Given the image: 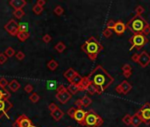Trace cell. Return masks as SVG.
Listing matches in <instances>:
<instances>
[{"label": "cell", "instance_id": "cell-37", "mask_svg": "<svg viewBox=\"0 0 150 127\" xmlns=\"http://www.w3.org/2000/svg\"><path fill=\"white\" fill-rule=\"evenodd\" d=\"M33 11L36 15H40V14H41V13L43 12V7L35 4V5L33 7Z\"/></svg>", "mask_w": 150, "mask_h": 127}, {"label": "cell", "instance_id": "cell-43", "mask_svg": "<svg viewBox=\"0 0 150 127\" xmlns=\"http://www.w3.org/2000/svg\"><path fill=\"white\" fill-rule=\"evenodd\" d=\"M7 61V57L4 53L0 54V64H4Z\"/></svg>", "mask_w": 150, "mask_h": 127}, {"label": "cell", "instance_id": "cell-28", "mask_svg": "<svg viewBox=\"0 0 150 127\" xmlns=\"http://www.w3.org/2000/svg\"><path fill=\"white\" fill-rule=\"evenodd\" d=\"M58 65H59V64H58L55 59H51V60L47 63V68L49 69L50 71H55L58 67Z\"/></svg>", "mask_w": 150, "mask_h": 127}, {"label": "cell", "instance_id": "cell-27", "mask_svg": "<svg viewBox=\"0 0 150 127\" xmlns=\"http://www.w3.org/2000/svg\"><path fill=\"white\" fill-rule=\"evenodd\" d=\"M7 111H6V107H5V102L4 100H1L0 101V118L4 116V115H6Z\"/></svg>", "mask_w": 150, "mask_h": 127}, {"label": "cell", "instance_id": "cell-10", "mask_svg": "<svg viewBox=\"0 0 150 127\" xmlns=\"http://www.w3.org/2000/svg\"><path fill=\"white\" fill-rule=\"evenodd\" d=\"M71 97H72V95L68 91V89H66L62 93H56V95H55V98L62 104L67 103V102L71 99Z\"/></svg>", "mask_w": 150, "mask_h": 127}, {"label": "cell", "instance_id": "cell-49", "mask_svg": "<svg viewBox=\"0 0 150 127\" xmlns=\"http://www.w3.org/2000/svg\"><path fill=\"white\" fill-rule=\"evenodd\" d=\"M142 34H144L145 35H149V34H150V25H149V24L146 27H145V29H144L143 33H142Z\"/></svg>", "mask_w": 150, "mask_h": 127}, {"label": "cell", "instance_id": "cell-11", "mask_svg": "<svg viewBox=\"0 0 150 127\" xmlns=\"http://www.w3.org/2000/svg\"><path fill=\"white\" fill-rule=\"evenodd\" d=\"M16 122L18 123L19 127H33L32 121L30 120V118H28L26 115H20L18 118H17Z\"/></svg>", "mask_w": 150, "mask_h": 127}, {"label": "cell", "instance_id": "cell-9", "mask_svg": "<svg viewBox=\"0 0 150 127\" xmlns=\"http://www.w3.org/2000/svg\"><path fill=\"white\" fill-rule=\"evenodd\" d=\"M4 29L11 35L17 36V35H18L19 33V24L14 20H10L8 22L4 25Z\"/></svg>", "mask_w": 150, "mask_h": 127}, {"label": "cell", "instance_id": "cell-7", "mask_svg": "<svg viewBox=\"0 0 150 127\" xmlns=\"http://www.w3.org/2000/svg\"><path fill=\"white\" fill-rule=\"evenodd\" d=\"M138 114L141 117L142 123L148 125L150 124V103L146 102L141 107V109L137 111Z\"/></svg>", "mask_w": 150, "mask_h": 127}, {"label": "cell", "instance_id": "cell-29", "mask_svg": "<svg viewBox=\"0 0 150 127\" xmlns=\"http://www.w3.org/2000/svg\"><path fill=\"white\" fill-rule=\"evenodd\" d=\"M55 49L57 50L59 53H62L65 49H66V45H65L62 42H59L55 46Z\"/></svg>", "mask_w": 150, "mask_h": 127}, {"label": "cell", "instance_id": "cell-13", "mask_svg": "<svg viewBox=\"0 0 150 127\" xmlns=\"http://www.w3.org/2000/svg\"><path fill=\"white\" fill-rule=\"evenodd\" d=\"M127 26H125V24L123 23L121 20L116 21L114 27L112 28V30L114 31V32L117 34L118 35H123V34L125 33V31L127 30Z\"/></svg>", "mask_w": 150, "mask_h": 127}, {"label": "cell", "instance_id": "cell-12", "mask_svg": "<svg viewBox=\"0 0 150 127\" xmlns=\"http://www.w3.org/2000/svg\"><path fill=\"white\" fill-rule=\"evenodd\" d=\"M86 117V111H83V109H76V113H75L74 119L76 120L77 123L81 125L84 126V119Z\"/></svg>", "mask_w": 150, "mask_h": 127}, {"label": "cell", "instance_id": "cell-34", "mask_svg": "<svg viewBox=\"0 0 150 127\" xmlns=\"http://www.w3.org/2000/svg\"><path fill=\"white\" fill-rule=\"evenodd\" d=\"M135 13H136V16H141V14H143V13L145 12V9L143 6L141 5H137L136 8H135Z\"/></svg>", "mask_w": 150, "mask_h": 127}, {"label": "cell", "instance_id": "cell-1", "mask_svg": "<svg viewBox=\"0 0 150 127\" xmlns=\"http://www.w3.org/2000/svg\"><path fill=\"white\" fill-rule=\"evenodd\" d=\"M87 77L91 83L96 86L100 95L105 92L114 81V78L111 76L108 71L100 64L97 65Z\"/></svg>", "mask_w": 150, "mask_h": 127}, {"label": "cell", "instance_id": "cell-52", "mask_svg": "<svg viewBox=\"0 0 150 127\" xmlns=\"http://www.w3.org/2000/svg\"><path fill=\"white\" fill-rule=\"evenodd\" d=\"M13 127H19V124H18V123H17L16 121L13 124Z\"/></svg>", "mask_w": 150, "mask_h": 127}, {"label": "cell", "instance_id": "cell-14", "mask_svg": "<svg viewBox=\"0 0 150 127\" xmlns=\"http://www.w3.org/2000/svg\"><path fill=\"white\" fill-rule=\"evenodd\" d=\"M26 4L25 0H11L10 5L13 7L14 10H22V8Z\"/></svg>", "mask_w": 150, "mask_h": 127}, {"label": "cell", "instance_id": "cell-3", "mask_svg": "<svg viewBox=\"0 0 150 127\" xmlns=\"http://www.w3.org/2000/svg\"><path fill=\"white\" fill-rule=\"evenodd\" d=\"M148 25V22L145 20L141 16H134L128 22L125 24L127 28L129 29L131 32L135 35V34L143 33L145 27Z\"/></svg>", "mask_w": 150, "mask_h": 127}, {"label": "cell", "instance_id": "cell-2", "mask_svg": "<svg viewBox=\"0 0 150 127\" xmlns=\"http://www.w3.org/2000/svg\"><path fill=\"white\" fill-rule=\"evenodd\" d=\"M81 49L91 61H95L98 58L99 53L104 49V47L95 37L91 36L81 45Z\"/></svg>", "mask_w": 150, "mask_h": 127}, {"label": "cell", "instance_id": "cell-39", "mask_svg": "<svg viewBox=\"0 0 150 127\" xmlns=\"http://www.w3.org/2000/svg\"><path fill=\"white\" fill-rule=\"evenodd\" d=\"M115 21L113 20H109L107 22H106V28H109V29H111L112 30L113 27H114V26H115Z\"/></svg>", "mask_w": 150, "mask_h": 127}, {"label": "cell", "instance_id": "cell-31", "mask_svg": "<svg viewBox=\"0 0 150 127\" xmlns=\"http://www.w3.org/2000/svg\"><path fill=\"white\" fill-rule=\"evenodd\" d=\"M4 54L7 57H13L15 55V49L11 47H8L4 51Z\"/></svg>", "mask_w": 150, "mask_h": 127}, {"label": "cell", "instance_id": "cell-5", "mask_svg": "<svg viewBox=\"0 0 150 127\" xmlns=\"http://www.w3.org/2000/svg\"><path fill=\"white\" fill-rule=\"evenodd\" d=\"M129 43H131V47H130L129 50H133L134 49H136L137 50H141L147 42H148V39L144 34H135L132 37L129 38L128 40Z\"/></svg>", "mask_w": 150, "mask_h": 127}, {"label": "cell", "instance_id": "cell-16", "mask_svg": "<svg viewBox=\"0 0 150 127\" xmlns=\"http://www.w3.org/2000/svg\"><path fill=\"white\" fill-rule=\"evenodd\" d=\"M141 123H142V120L141 117H140V115L138 114V112L133 115L132 121H131V125H133V127H139Z\"/></svg>", "mask_w": 150, "mask_h": 127}, {"label": "cell", "instance_id": "cell-8", "mask_svg": "<svg viewBox=\"0 0 150 127\" xmlns=\"http://www.w3.org/2000/svg\"><path fill=\"white\" fill-rule=\"evenodd\" d=\"M133 86L127 80H123L119 85H118L115 88V91L119 95H127L132 90Z\"/></svg>", "mask_w": 150, "mask_h": 127}, {"label": "cell", "instance_id": "cell-17", "mask_svg": "<svg viewBox=\"0 0 150 127\" xmlns=\"http://www.w3.org/2000/svg\"><path fill=\"white\" fill-rule=\"evenodd\" d=\"M85 91H87V92H88L89 94L91 95H96V94L100 95V93H99V91H98V88H97V87H96L95 85H94L93 83H91V81H89L88 87H87Z\"/></svg>", "mask_w": 150, "mask_h": 127}, {"label": "cell", "instance_id": "cell-26", "mask_svg": "<svg viewBox=\"0 0 150 127\" xmlns=\"http://www.w3.org/2000/svg\"><path fill=\"white\" fill-rule=\"evenodd\" d=\"M82 79H83V77H82L80 74L77 73L76 75L74 76L73 78H72V80L69 81V83L70 84H74V85H76V86H78L80 82H81V80H82Z\"/></svg>", "mask_w": 150, "mask_h": 127}, {"label": "cell", "instance_id": "cell-53", "mask_svg": "<svg viewBox=\"0 0 150 127\" xmlns=\"http://www.w3.org/2000/svg\"><path fill=\"white\" fill-rule=\"evenodd\" d=\"M68 127H72V126H68Z\"/></svg>", "mask_w": 150, "mask_h": 127}, {"label": "cell", "instance_id": "cell-42", "mask_svg": "<svg viewBox=\"0 0 150 127\" xmlns=\"http://www.w3.org/2000/svg\"><path fill=\"white\" fill-rule=\"evenodd\" d=\"M52 40V37L50 35H48V34H47V35H45L44 36L42 37V41L45 42V43H48V42H50Z\"/></svg>", "mask_w": 150, "mask_h": 127}, {"label": "cell", "instance_id": "cell-47", "mask_svg": "<svg viewBox=\"0 0 150 127\" xmlns=\"http://www.w3.org/2000/svg\"><path fill=\"white\" fill-rule=\"evenodd\" d=\"M24 89H25V91H26V93H31V92H33V87L32 85H30V84H27V85H26V87H24Z\"/></svg>", "mask_w": 150, "mask_h": 127}, {"label": "cell", "instance_id": "cell-32", "mask_svg": "<svg viewBox=\"0 0 150 127\" xmlns=\"http://www.w3.org/2000/svg\"><path fill=\"white\" fill-rule=\"evenodd\" d=\"M131 121H132V116H131V115H129V114H127L122 118V122L127 126L131 125Z\"/></svg>", "mask_w": 150, "mask_h": 127}, {"label": "cell", "instance_id": "cell-18", "mask_svg": "<svg viewBox=\"0 0 150 127\" xmlns=\"http://www.w3.org/2000/svg\"><path fill=\"white\" fill-rule=\"evenodd\" d=\"M51 116L55 121H59V120H61V119L62 118V117L64 116V113L61 109L58 108V109H55V111L51 112Z\"/></svg>", "mask_w": 150, "mask_h": 127}, {"label": "cell", "instance_id": "cell-44", "mask_svg": "<svg viewBox=\"0 0 150 127\" xmlns=\"http://www.w3.org/2000/svg\"><path fill=\"white\" fill-rule=\"evenodd\" d=\"M16 57H17V59H18V60L21 61V60H23V59L25 58V54H24L22 51H19V52H17Z\"/></svg>", "mask_w": 150, "mask_h": 127}, {"label": "cell", "instance_id": "cell-33", "mask_svg": "<svg viewBox=\"0 0 150 127\" xmlns=\"http://www.w3.org/2000/svg\"><path fill=\"white\" fill-rule=\"evenodd\" d=\"M29 99H30L31 102H33V103H36V102H39V100H40V96H39L37 93H33V94L29 96Z\"/></svg>", "mask_w": 150, "mask_h": 127}, {"label": "cell", "instance_id": "cell-30", "mask_svg": "<svg viewBox=\"0 0 150 127\" xmlns=\"http://www.w3.org/2000/svg\"><path fill=\"white\" fill-rule=\"evenodd\" d=\"M29 25L26 22L19 24V32H28Z\"/></svg>", "mask_w": 150, "mask_h": 127}, {"label": "cell", "instance_id": "cell-40", "mask_svg": "<svg viewBox=\"0 0 150 127\" xmlns=\"http://www.w3.org/2000/svg\"><path fill=\"white\" fill-rule=\"evenodd\" d=\"M76 108L72 107V108H70V109H69V111H68L67 114L69 115V116L71 118L74 119V116H75V113H76Z\"/></svg>", "mask_w": 150, "mask_h": 127}, {"label": "cell", "instance_id": "cell-4", "mask_svg": "<svg viewBox=\"0 0 150 127\" xmlns=\"http://www.w3.org/2000/svg\"><path fill=\"white\" fill-rule=\"evenodd\" d=\"M104 124V119L92 109L86 111L84 119V126L87 127H101Z\"/></svg>", "mask_w": 150, "mask_h": 127}, {"label": "cell", "instance_id": "cell-41", "mask_svg": "<svg viewBox=\"0 0 150 127\" xmlns=\"http://www.w3.org/2000/svg\"><path fill=\"white\" fill-rule=\"evenodd\" d=\"M9 85V82L7 81L6 79H4V78H1L0 79V86H1L3 88H5L6 87V86H8Z\"/></svg>", "mask_w": 150, "mask_h": 127}, {"label": "cell", "instance_id": "cell-23", "mask_svg": "<svg viewBox=\"0 0 150 127\" xmlns=\"http://www.w3.org/2000/svg\"><path fill=\"white\" fill-rule=\"evenodd\" d=\"M67 89L71 95H76L77 93L80 92L79 87H78V86H76V85H74V84H69V87H67Z\"/></svg>", "mask_w": 150, "mask_h": 127}, {"label": "cell", "instance_id": "cell-35", "mask_svg": "<svg viewBox=\"0 0 150 127\" xmlns=\"http://www.w3.org/2000/svg\"><path fill=\"white\" fill-rule=\"evenodd\" d=\"M54 13L56 14L57 16H61V15H62V14H63V13H64V9L62 8L61 5H57V6L55 8Z\"/></svg>", "mask_w": 150, "mask_h": 127}, {"label": "cell", "instance_id": "cell-24", "mask_svg": "<svg viewBox=\"0 0 150 127\" xmlns=\"http://www.w3.org/2000/svg\"><path fill=\"white\" fill-rule=\"evenodd\" d=\"M81 102H82V105H83V107H85L87 108L88 106L91 104V102H92V100L91 99L89 96H87V95H84L81 98Z\"/></svg>", "mask_w": 150, "mask_h": 127}, {"label": "cell", "instance_id": "cell-50", "mask_svg": "<svg viewBox=\"0 0 150 127\" xmlns=\"http://www.w3.org/2000/svg\"><path fill=\"white\" fill-rule=\"evenodd\" d=\"M67 88L64 87L63 85H60L59 87H57V93H62V92H63V91L66 90Z\"/></svg>", "mask_w": 150, "mask_h": 127}, {"label": "cell", "instance_id": "cell-46", "mask_svg": "<svg viewBox=\"0 0 150 127\" xmlns=\"http://www.w3.org/2000/svg\"><path fill=\"white\" fill-rule=\"evenodd\" d=\"M56 87V83L55 81H48L47 82V88L48 89H54Z\"/></svg>", "mask_w": 150, "mask_h": 127}, {"label": "cell", "instance_id": "cell-45", "mask_svg": "<svg viewBox=\"0 0 150 127\" xmlns=\"http://www.w3.org/2000/svg\"><path fill=\"white\" fill-rule=\"evenodd\" d=\"M48 109H49L50 112H53V111H55V109H58V106L55 103H54V102H52V103H50L48 105Z\"/></svg>", "mask_w": 150, "mask_h": 127}, {"label": "cell", "instance_id": "cell-38", "mask_svg": "<svg viewBox=\"0 0 150 127\" xmlns=\"http://www.w3.org/2000/svg\"><path fill=\"white\" fill-rule=\"evenodd\" d=\"M102 34L105 38H110L112 35V31L111 29H109V28H105V29L103 30Z\"/></svg>", "mask_w": 150, "mask_h": 127}, {"label": "cell", "instance_id": "cell-15", "mask_svg": "<svg viewBox=\"0 0 150 127\" xmlns=\"http://www.w3.org/2000/svg\"><path fill=\"white\" fill-rule=\"evenodd\" d=\"M121 70L123 71V75L125 78H130L133 74V70H132V66L129 64H125L124 65L121 67Z\"/></svg>", "mask_w": 150, "mask_h": 127}, {"label": "cell", "instance_id": "cell-20", "mask_svg": "<svg viewBox=\"0 0 150 127\" xmlns=\"http://www.w3.org/2000/svg\"><path fill=\"white\" fill-rule=\"evenodd\" d=\"M89 83V80L88 77H87V76H86V77H83L81 82H80V84L78 85V87L80 88V91H85L87 87H88Z\"/></svg>", "mask_w": 150, "mask_h": 127}, {"label": "cell", "instance_id": "cell-25", "mask_svg": "<svg viewBox=\"0 0 150 127\" xmlns=\"http://www.w3.org/2000/svg\"><path fill=\"white\" fill-rule=\"evenodd\" d=\"M29 36H30V34L28 32H19L17 35V37L20 42H25L26 39H28Z\"/></svg>", "mask_w": 150, "mask_h": 127}, {"label": "cell", "instance_id": "cell-19", "mask_svg": "<svg viewBox=\"0 0 150 127\" xmlns=\"http://www.w3.org/2000/svg\"><path fill=\"white\" fill-rule=\"evenodd\" d=\"M76 73H77V71H75L73 68H69L63 73V76H64L65 79H67V80H69V81H70L72 80V78H73Z\"/></svg>", "mask_w": 150, "mask_h": 127}, {"label": "cell", "instance_id": "cell-6", "mask_svg": "<svg viewBox=\"0 0 150 127\" xmlns=\"http://www.w3.org/2000/svg\"><path fill=\"white\" fill-rule=\"evenodd\" d=\"M132 60L134 63L139 64V65L142 67V68H145V67H147L150 64V55L147 51L143 50L140 54L133 55Z\"/></svg>", "mask_w": 150, "mask_h": 127}, {"label": "cell", "instance_id": "cell-36", "mask_svg": "<svg viewBox=\"0 0 150 127\" xmlns=\"http://www.w3.org/2000/svg\"><path fill=\"white\" fill-rule=\"evenodd\" d=\"M13 14L17 19H21L25 16V12L23 10H15L13 12Z\"/></svg>", "mask_w": 150, "mask_h": 127}, {"label": "cell", "instance_id": "cell-22", "mask_svg": "<svg viewBox=\"0 0 150 127\" xmlns=\"http://www.w3.org/2000/svg\"><path fill=\"white\" fill-rule=\"evenodd\" d=\"M10 96H11V94H10L5 88H3L0 86V101L4 100V99L8 100Z\"/></svg>", "mask_w": 150, "mask_h": 127}, {"label": "cell", "instance_id": "cell-48", "mask_svg": "<svg viewBox=\"0 0 150 127\" xmlns=\"http://www.w3.org/2000/svg\"><path fill=\"white\" fill-rule=\"evenodd\" d=\"M75 106L76 107V109H82L83 105H82V102H81V99H78L75 102Z\"/></svg>", "mask_w": 150, "mask_h": 127}, {"label": "cell", "instance_id": "cell-51", "mask_svg": "<svg viewBox=\"0 0 150 127\" xmlns=\"http://www.w3.org/2000/svg\"><path fill=\"white\" fill-rule=\"evenodd\" d=\"M46 4V1L45 0H38L37 1V5H39V6H41V7H43V5Z\"/></svg>", "mask_w": 150, "mask_h": 127}, {"label": "cell", "instance_id": "cell-21", "mask_svg": "<svg viewBox=\"0 0 150 127\" xmlns=\"http://www.w3.org/2000/svg\"><path fill=\"white\" fill-rule=\"evenodd\" d=\"M8 87L13 92H16V91H18L19 88H20V84H19L16 80H13L9 83Z\"/></svg>", "mask_w": 150, "mask_h": 127}]
</instances>
